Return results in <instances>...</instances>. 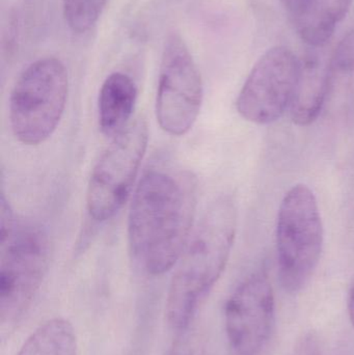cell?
I'll use <instances>...</instances> for the list:
<instances>
[{"mask_svg":"<svg viewBox=\"0 0 354 355\" xmlns=\"http://www.w3.org/2000/svg\"><path fill=\"white\" fill-rule=\"evenodd\" d=\"M197 205L195 177L186 171L154 166L139 180L128 217L131 252L151 275L180 260L191 236Z\"/></svg>","mask_w":354,"mask_h":355,"instance_id":"6da1fadb","label":"cell"},{"mask_svg":"<svg viewBox=\"0 0 354 355\" xmlns=\"http://www.w3.org/2000/svg\"><path fill=\"white\" fill-rule=\"evenodd\" d=\"M237 231V209L222 196L208 207L180 258L166 298V318L174 331L191 324L197 306L222 277Z\"/></svg>","mask_w":354,"mask_h":355,"instance_id":"7a4b0ae2","label":"cell"},{"mask_svg":"<svg viewBox=\"0 0 354 355\" xmlns=\"http://www.w3.org/2000/svg\"><path fill=\"white\" fill-rule=\"evenodd\" d=\"M0 317L12 322L30 306L47 272L50 245L39 225L16 218L1 194Z\"/></svg>","mask_w":354,"mask_h":355,"instance_id":"3957f363","label":"cell"},{"mask_svg":"<svg viewBox=\"0 0 354 355\" xmlns=\"http://www.w3.org/2000/svg\"><path fill=\"white\" fill-rule=\"evenodd\" d=\"M69 93L66 67L55 58L31 62L15 83L8 118L12 135L25 146H39L57 128Z\"/></svg>","mask_w":354,"mask_h":355,"instance_id":"277c9868","label":"cell"},{"mask_svg":"<svg viewBox=\"0 0 354 355\" xmlns=\"http://www.w3.org/2000/svg\"><path fill=\"white\" fill-rule=\"evenodd\" d=\"M324 248V225L314 192L293 186L283 198L276 223L278 277L288 293L301 291L317 268Z\"/></svg>","mask_w":354,"mask_h":355,"instance_id":"5b68a950","label":"cell"},{"mask_svg":"<svg viewBox=\"0 0 354 355\" xmlns=\"http://www.w3.org/2000/svg\"><path fill=\"white\" fill-rule=\"evenodd\" d=\"M148 141L149 130L143 118L131 121L112 137L89 178L87 207L94 220H109L124 206L145 157Z\"/></svg>","mask_w":354,"mask_h":355,"instance_id":"8992f818","label":"cell"},{"mask_svg":"<svg viewBox=\"0 0 354 355\" xmlns=\"http://www.w3.org/2000/svg\"><path fill=\"white\" fill-rule=\"evenodd\" d=\"M204 87L193 54L179 33L164 43L156 94V118L160 128L172 137L186 135L201 112Z\"/></svg>","mask_w":354,"mask_h":355,"instance_id":"52a82bcc","label":"cell"},{"mask_svg":"<svg viewBox=\"0 0 354 355\" xmlns=\"http://www.w3.org/2000/svg\"><path fill=\"white\" fill-rule=\"evenodd\" d=\"M301 72V62L289 48L276 46L267 50L239 93V114L258 125L272 124L282 118L292 105Z\"/></svg>","mask_w":354,"mask_h":355,"instance_id":"ba28073f","label":"cell"},{"mask_svg":"<svg viewBox=\"0 0 354 355\" xmlns=\"http://www.w3.org/2000/svg\"><path fill=\"white\" fill-rule=\"evenodd\" d=\"M274 322L272 284L264 273H255L239 285L224 308L227 336L235 354H259L269 339Z\"/></svg>","mask_w":354,"mask_h":355,"instance_id":"9c48e42d","label":"cell"},{"mask_svg":"<svg viewBox=\"0 0 354 355\" xmlns=\"http://www.w3.org/2000/svg\"><path fill=\"white\" fill-rule=\"evenodd\" d=\"M351 3L353 0H291L286 6L301 39L321 47L332 39Z\"/></svg>","mask_w":354,"mask_h":355,"instance_id":"30bf717a","label":"cell"},{"mask_svg":"<svg viewBox=\"0 0 354 355\" xmlns=\"http://www.w3.org/2000/svg\"><path fill=\"white\" fill-rule=\"evenodd\" d=\"M137 101V87L129 75L110 74L102 83L98 97V121L101 132L114 137L131 123Z\"/></svg>","mask_w":354,"mask_h":355,"instance_id":"8fae6325","label":"cell"},{"mask_svg":"<svg viewBox=\"0 0 354 355\" xmlns=\"http://www.w3.org/2000/svg\"><path fill=\"white\" fill-rule=\"evenodd\" d=\"M328 96V62L326 64L316 62L301 64L299 85L290 108L293 122L299 126H309L315 122Z\"/></svg>","mask_w":354,"mask_h":355,"instance_id":"7c38bea8","label":"cell"},{"mask_svg":"<svg viewBox=\"0 0 354 355\" xmlns=\"http://www.w3.org/2000/svg\"><path fill=\"white\" fill-rule=\"evenodd\" d=\"M74 327L66 319L53 318L39 325L17 355H76Z\"/></svg>","mask_w":354,"mask_h":355,"instance_id":"4fadbf2b","label":"cell"},{"mask_svg":"<svg viewBox=\"0 0 354 355\" xmlns=\"http://www.w3.org/2000/svg\"><path fill=\"white\" fill-rule=\"evenodd\" d=\"M107 0H64V17L69 28L82 35L97 25Z\"/></svg>","mask_w":354,"mask_h":355,"instance_id":"5bb4252c","label":"cell"},{"mask_svg":"<svg viewBox=\"0 0 354 355\" xmlns=\"http://www.w3.org/2000/svg\"><path fill=\"white\" fill-rule=\"evenodd\" d=\"M205 338L202 331L191 323L186 329L177 331L168 355H204Z\"/></svg>","mask_w":354,"mask_h":355,"instance_id":"9a60e30c","label":"cell"},{"mask_svg":"<svg viewBox=\"0 0 354 355\" xmlns=\"http://www.w3.org/2000/svg\"><path fill=\"white\" fill-rule=\"evenodd\" d=\"M289 355H322L319 337L315 333L305 334L295 344Z\"/></svg>","mask_w":354,"mask_h":355,"instance_id":"2e32d148","label":"cell"},{"mask_svg":"<svg viewBox=\"0 0 354 355\" xmlns=\"http://www.w3.org/2000/svg\"><path fill=\"white\" fill-rule=\"evenodd\" d=\"M348 313L349 318H351V323H353L354 327V284L353 288H351V293H349Z\"/></svg>","mask_w":354,"mask_h":355,"instance_id":"e0dca14e","label":"cell"},{"mask_svg":"<svg viewBox=\"0 0 354 355\" xmlns=\"http://www.w3.org/2000/svg\"><path fill=\"white\" fill-rule=\"evenodd\" d=\"M284 1H285V3H286V2L291 1V0H284Z\"/></svg>","mask_w":354,"mask_h":355,"instance_id":"ac0fdd59","label":"cell"}]
</instances>
